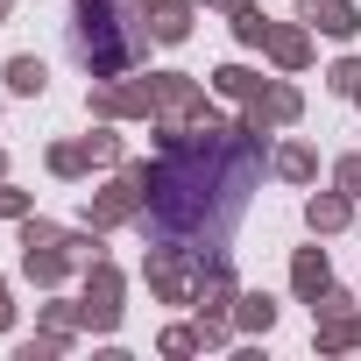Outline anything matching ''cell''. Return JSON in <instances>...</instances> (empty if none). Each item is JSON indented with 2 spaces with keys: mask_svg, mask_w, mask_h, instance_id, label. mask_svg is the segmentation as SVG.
<instances>
[{
  "mask_svg": "<svg viewBox=\"0 0 361 361\" xmlns=\"http://www.w3.org/2000/svg\"><path fill=\"white\" fill-rule=\"evenodd\" d=\"M305 15H312L319 29H333V36H340V29H354V15L340 8V0H305Z\"/></svg>",
  "mask_w": 361,
  "mask_h": 361,
  "instance_id": "1",
  "label": "cell"
},
{
  "mask_svg": "<svg viewBox=\"0 0 361 361\" xmlns=\"http://www.w3.org/2000/svg\"><path fill=\"white\" fill-rule=\"evenodd\" d=\"M8 78H15L22 92H36V85H43V64H36V57H15V71H8Z\"/></svg>",
  "mask_w": 361,
  "mask_h": 361,
  "instance_id": "2",
  "label": "cell"
},
{
  "mask_svg": "<svg viewBox=\"0 0 361 361\" xmlns=\"http://www.w3.org/2000/svg\"><path fill=\"white\" fill-rule=\"evenodd\" d=\"M0 319H8V305H0Z\"/></svg>",
  "mask_w": 361,
  "mask_h": 361,
  "instance_id": "3",
  "label": "cell"
}]
</instances>
